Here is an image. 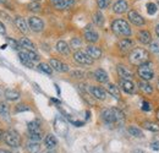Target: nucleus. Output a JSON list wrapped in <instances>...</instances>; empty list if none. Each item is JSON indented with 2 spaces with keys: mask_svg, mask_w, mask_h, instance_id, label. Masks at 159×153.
<instances>
[{
  "mask_svg": "<svg viewBox=\"0 0 159 153\" xmlns=\"http://www.w3.org/2000/svg\"><path fill=\"white\" fill-rule=\"evenodd\" d=\"M151 148H152L153 151H159V142H153V143L151 145Z\"/></svg>",
  "mask_w": 159,
  "mask_h": 153,
  "instance_id": "de8ad7c7",
  "label": "nucleus"
},
{
  "mask_svg": "<svg viewBox=\"0 0 159 153\" xmlns=\"http://www.w3.org/2000/svg\"><path fill=\"white\" fill-rule=\"evenodd\" d=\"M134 153H146V152H144V151H142V150H136Z\"/></svg>",
  "mask_w": 159,
  "mask_h": 153,
  "instance_id": "5fc2aeb1",
  "label": "nucleus"
},
{
  "mask_svg": "<svg viewBox=\"0 0 159 153\" xmlns=\"http://www.w3.org/2000/svg\"><path fill=\"white\" fill-rule=\"evenodd\" d=\"M28 27L33 31V32H40L43 31L44 28V22L42 21V19L39 17H36V16H32L28 20Z\"/></svg>",
  "mask_w": 159,
  "mask_h": 153,
  "instance_id": "6e6552de",
  "label": "nucleus"
},
{
  "mask_svg": "<svg viewBox=\"0 0 159 153\" xmlns=\"http://www.w3.org/2000/svg\"><path fill=\"white\" fill-rule=\"evenodd\" d=\"M93 22H94L97 26H102V25L104 23V16H103V14L99 12V11L94 12V14H93Z\"/></svg>",
  "mask_w": 159,
  "mask_h": 153,
  "instance_id": "f704fd0d",
  "label": "nucleus"
},
{
  "mask_svg": "<svg viewBox=\"0 0 159 153\" xmlns=\"http://www.w3.org/2000/svg\"><path fill=\"white\" fill-rule=\"evenodd\" d=\"M5 1H6V0H0V2H5Z\"/></svg>",
  "mask_w": 159,
  "mask_h": 153,
  "instance_id": "13d9d810",
  "label": "nucleus"
},
{
  "mask_svg": "<svg viewBox=\"0 0 159 153\" xmlns=\"http://www.w3.org/2000/svg\"><path fill=\"white\" fill-rule=\"evenodd\" d=\"M54 130L57 131L58 135L66 136L67 131H69V125H67V123H66L62 118L58 116V118H55V120H54Z\"/></svg>",
  "mask_w": 159,
  "mask_h": 153,
  "instance_id": "39448f33",
  "label": "nucleus"
},
{
  "mask_svg": "<svg viewBox=\"0 0 159 153\" xmlns=\"http://www.w3.org/2000/svg\"><path fill=\"white\" fill-rule=\"evenodd\" d=\"M89 92L92 97H94L96 99H99V100H104L107 98V92L104 88L102 87H97V86H92L89 87Z\"/></svg>",
  "mask_w": 159,
  "mask_h": 153,
  "instance_id": "f8f14e48",
  "label": "nucleus"
},
{
  "mask_svg": "<svg viewBox=\"0 0 159 153\" xmlns=\"http://www.w3.org/2000/svg\"><path fill=\"white\" fill-rule=\"evenodd\" d=\"M107 91L109 92L110 96H113L115 99H120V91L116 85H114V83H108V85H107Z\"/></svg>",
  "mask_w": 159,
  "mask_h": 153,
  "instance_id": "bb28decb",
  "label": "nucleus"
},
{
  "mask_svg": "<svg viewBox=\"0 0 159 153\" xmlns=\"http://www.w3.org/2000/svg\"><path fill=\"white\" fill-rule=\"evenodd\" d=\"M83 36H84V39L87 42H89V43H96L99 39V35L96 32V30L92 27V25L86 26L84 32H83Z\"/></svg>",
  "mask_w": 159,
  "mask_h": 153,
  "instance_id": "0eeeda50",
  "label": "nucleus"
},
{
  "mask_svg": "<svg viewBox=\"0 0 159 153\" xmlns=\"http://www.w3.org/2000/svg\"><path fill=\"white\" fill-rule=\"evenodd\" d=\"M34 1H40V0H34Z\"/></svg>",
  "mask_w": 159,
  "mask_h": 153,
  "instance_id": "052dcab7",
  "label": "nucleus"
},
{
  "mask_svg": "<svg viewBox=\"0 0 159 153\" xmlns=\"http://www.w3.org/2000/svg\"><path fill=\"white\" fill-rule=\"evenodd\" d=\"M4 135H5V131L0 129V141H4Z\"/></svg>",
  "mask_w": 159,
  "mask_h": 153,
  "instance_id": "8fccbe9b",
  "label": "nucleus"
},
{
  "mask_svg": "<svg viewBox=\"0 0 159 153\" xmlns=\"http://www.w3.org/2000/svg\"><path fill=\"white\" fill-rule=\"evenodd\" d=\"M10 115V108L5 103H0V116L1 118H9Z\"/></svg>",
  "mask_w": 159,
  "mask_h": 153,
  "instance_id": "72a5a7b5",
  "label": "nucleus"
},
{
  "mask_svg": "<svg viewBox=\"0 0 159 153\" xmlns=\"http://www.w3.org/2000/svg\"><path fill=\"white\" fill-rule=\"evenodd\" d=\"M142 109H143L144 112H149V110L152 109V107H151V103H149V102H146V100H143V102H142Z\"/></svg>",
  "mask_w": 159,
  "mask_h": 153,
  "instance_id": "a18cd8bd",
  "label": "nucleus"
},
{
  "mask_svg": "<svg viewBox=\"0 0 159 153\" xmlns=\"http://www.w3.org/2000/svg\"><path fill=\"white\" fill-rule=\"evenodd\" d=\"M19 44H20V48L25 49V50L36 52V45H34V43H33L32 40H30L27 37H22V38L20 39V42H19Z\"/></svg>",
  "mask_w": 159,
  "mask_h": 153,
  "instance_id": "6ab92c4d",
  "label": "nucleus"
},
{
  "mask_svg": "<svg viewBox=\"0 0 159 153\" xmlns=\"http://www.w3.org/2000/svg\"><path fill=\"white\" fill-rule=\"evenodd\" d=\"M156 33H157V36L159 37V25H157V27H156Z\"/></svg>",
  "mask_w": 159,
  "mask_h": 153,
  "instance_id": "603ef678",
  "label": "nucleus"
},
{
  "mask_svg": "<svg viewBox=\"0 0 159 153\" xmlns=\"http://www.w3.org/2000/svg\"><path fill=\"white\" fill-rule=\"evenodd\" d=\"M86 53H87L88 57L92 58L93 60H94V59H99V58L102 57V49L98 48V47H96V45H89V47H87Z\"/></svg>",
  "mask_w": 159,
  "mask_h": 153,
  "instance_id": "aec40b11",
  "label": "nucleus"
},
{
  "mask_svg": "<svg viewBox=\"0 0 159 153\" xmlns=\"http://www.w3.org/2000/svg\"><path fill=\"white\" fill-rule=\"evenodd\" d=\"M94 78H96L98 82H100V83H107L108 80H109V76H108V74H107L105 70H103V69H97V70L94 71Z\"/></svg>",
  "mask_w": 159,
  "mask_h": 153,
  "instance_id": "5701e85b",
  "label": "nucleus"
},
{
  "mask_svg": "<svg viewBox=\"0 0 159 153\" xmlns=\"http://www.w3.org/2000/svg\"><path fill=\"white\" fill-rule=\"evenodd\" d=\"M110 1L111 0H97V5L100 10H104L110 5Z\"/></svg>",
  "mask_w": 159,
  "mask_h": 153,
  "instance_id": "a19ab883",
  "label": "nucleus"
},
{
  "mask_svg": "<svg viewBox=\"0 0 159 153\" xmlns=\"http://www.w3.org/2000/svg\"><path fill=\"white\" fill-rule=\"evenodd\" d=\"M157 4H158V7H159V0H157Z\"/></svg>",
  "mask_w": 159,
  "mask_h": 153,
  "instance_id": "bf43d9fd",
  "label": "nucleus"
},
{
  "mask_svg": "<svg viewBox=\"0 0 159 153\" xmlns=\"http://www.w3.org/2000/svg\"><path fill=\"white\" fill-rule=\"evenodd\" d=\"M143 128L146 130H149V131H153V132H157L159 131V125L153 123V121H144L143 123Z\"/></svg>",
  "mask_w": 159,
  "mask_h": 153,
  "instance_id": "2f4dec72",
  "label": "nucleus"
},
{
  "mask_svg": "<svg viewBox=\"0 0 159 153\" xmlns=\"http://www.w3.org/2000/svg\"><path fill=\"white\" fill-rule=\"evenodd\" d=\"M120 87L125 93H129V95H132L136 91V86L131 80H120Z\"/></svg>",
  "mask_w": 159,
  "mask_h": 153,
  "instance_id": "9d476101",
  "label": "nucleus"
},
{
  "mask_svg": "<svg viewBox=\"0 0 159 153\" xmlns=\"http://www.w3.org/2000/svg\"><path fill=\"white\" fill-rule=\"evenodd\" d=\"M0 153H11V152L7 151V150H0Z\"/></svg>",
  "mask_w": 159,
  "mask_h": 153,
  "instance_id": "864d4df0",
  "label": "nucleus"
},
{
  "mask_svg": "<svg viewBox=\"0 0 159 153\" xmlns=\"http://www.w3.org/2000/svg\"><path fill=\"white\" fill-rule=\"evenodd\" d=\"M139 90H141L143 93H146V95H152V93H153V87H152V85H149L147 81H141L139 83Z\"/></svg>",
  "mask_w": 159,
  "mask_h": 153,
  "instance_id": "cd10ccee",
  "label": "nucleus"
},
{
  "mask_svg": "<svg viewBox=\"0 0 159 153\" xmlns=\"http://www.w3.org/2000/svg\"><path fill=\"white\" fill-rule=\"evenodd\" d=\"M4 96H5L6 99H9V100H17L20 98L21 95L20 92L17 90H15V88H7V90H5Z\"/></svg>",
  "mask_w": 159,
  "mask_h": 153,
  "instance_id": "b1692460",
  "label": "nucleus"
},
{
  "mask_svg": "<svg viewBox=\"0 0 159 153\" xmlns=\"http://www.w3.org/2000/svg\"><path fill=\"white\" fill-rule=\"evenodd\" d=\"M40 4L38 1H33V2H30L28 4V10L30 11H33V12H39L40 11Z\"/></svg>",
  "mask_w": 159,
  "mask_h": 153,
  "instance_id": "4c0bfd02",
  "label": "nucleus"
},
{
  "mask_svg": "<svg viewBox=\"0 0 159 153\" xmlns=\"http://www.w3.org/2000/svg\"><path fill=\"white\" fill-rule=\"evenodd\" d=\"M139 40L142 44H151L152 43V36L149 33V31H146V30H142L139 32Z\"/></svg>",
  "mask_w": 159,
  "mask_h": 153,
  "instance_id": "4be33fe9",
  "label": "nucleus"
},
{
  "mask_svg": "<svg viewBox=\"0 0 159 153\" xmlns=\"http://www.w3.org/2000/svg\"><path fill=\"white\" fill-rule=\"evenodd\" d=\"M30 110V108L26 105V104H19L17 107H16V112L17 113H20V112H28Z\"/></svg>",
  "mask_w": 159,
  "mask_h": 153,
  "instance_id": "c03bdc74",
  "label": "nucleus"
},
{
  "mask_svg": "<svg viewBox=\"0 0 159 153\" xmlns=\"http://www.w3.org/2000/svg\"><path fill=\"white\" fill-rule=\"evenodd\" d=\"M70 47L71 48H74V49H79L82 47V40L77 37H74V38L71 39V43H70Z\"/></svg>",
  "mask_w": 159,
  "mask_h": 153,
  "instance_id": "58836bf2",
  "label": "nucleus"
},
{
  "mask_svg": "<svg viewBox=\"0 0 159 153\" xmlns=\"http://www.w3.org/2000/svg\"><path fill=\"white\" fill-rule=\"evenodd\" d=\"M151 50H152L153 53H157V54H159V44L157 43V42L151 43Z\"/></svg>",
  "mask_w": 159,
  "mask_h": 153,
  "instance_id": "49530a36",
  "label": "nucleus"
},
{
  "mask_svg": "<svg viewBox=\"0 0 159 153\" xmlns=\"http://www.w3.org/2000/svg\"><path fill=\"white\" fill-rule=\"evenodd\" d=\"M158 90H159V82H158Z\"/></svg>",
  "mask_w": 159,
  "mask_h": 153,
  "instance_id": "680f3d73",
  "label": "nucleus"
},
{
  "mask_svg": "<svg viewBox=\"0 0 159 153\" xmlns=\"http://www.w3.org/2000/svg\"><path fill=\"white\" fill-rule=\"evenodd\" d=\"M116 71H118V75L121 77V80H131L134 77L132 71L130 69H127L125 65H118Z\"/></svg>",
  "mask_w": 159,
  "mask_h": 153,
  "instance_id": "4468645a",
  "label": "nucleus"
},
{
  "mask_svg": "<svg viewBox=\"0 0 159 153\" xmlns=\"http://www.w3.org/2000/svg\"><path fill=\"white\" fill-rule=\"evenodd\" d=\"M43 153H54V152H52V151H49V150H48V151H45V152H43Z\"/></svg>",
  "mask_w": 159,
  "mask_h": 153,
  "instance_id": "4d7b16f0",
  "label": "nucleus"
},
{
  "mask_svg": "<svg viewBox=\"0 0 159 153\" xmlns=\"http://www.w3.org/2000/svg\"><path fill=\"white\" fill-rule=\"evenodd\" d=\"M118 1H119V0H118Z\"/></svg>",
  "mask_w": 159,
  "mask_h": 153,
  "instance_id": "e2e57ef3",
  "label": "nucleus"
},
{
  "mask_svg": "<svg viewBox=\"0 0 159 153\" xmlns=\"http://www.w3.org/2000/svg\"><path fill=\"white\" fill-rule=\"evenodd\" d=\"M137 74L142 78V81H149V80H152L154 77V71H153L152 64L151 63H144V64L139 65V70H137Z\"/></svg>",
  "mask_w": 159,
  "mask_h": 153,
  "instance_id": "20e7f679",
  "label": "nucleus"
},
{
  "mask_svg": "<svg viewBox=\"0 0 159 153\" xmlns=\"http://www.w3.org/2000/svg\"><path fill=\"white\" fill-rule=\"evenodd\" d=\"M66 1L69 2V5H70V6H72V5L75 4V1H76V0H66Z\"/></svg>",
  "mask_w": 159,
  "mask_h": 153,
  "instance_id": "3c124183",
  "label": "nucleus"
},
{
  "mask_svg": "<svg viewBox=\"0 0 159 153\" xmlns=\"http://www.w3.org/2000/svg\"><path fill=\"white\" fill-rule=\"evenodd\" d=\"M27 130H28V134L30 135L43 134L42 128H40V123L38 121V120L30 121V123H28V125H27Z\"/></svg>",
  "mask_w": 159,
  "mask_h": 153,
  "instance_id": "2eb2a0df",
  "label": "nucleus"
},
{
  "mask_svg": "<svg viewBox=\"0 0 159 153\" xmlns=\"http://www.w3.org/2000/svg\"><path fill=\"white\" fill-rule=\"evenodd\" d=\"M157 10H158V6L154 2H148L147 4V12L149 15H154L157 12Z\"/></svg>",
  "mask_w": 159,
  "mask_h": 153,
  "instance_id": "ea45409f",
  "label": "nucleus"
},
{
  "mask_svg": "<svg viewBox=\"0 0 159 153\" xmlns=\"http://www.w3.org/2000/svg\"><path fill=\"white\" fill-rule=\"evenodd\" d=\"M50 4L57 10H66V9H70L71 7L66 0H50Z\"/></svg>",
  "mask_w": 159,
  "mask_h": 153,
  "instance_id": "a878e982",
  "label": "nucleus"
},
{
  "mask_svg": "<svg viewBox=\"0 0 159 153\" xmlns=\"http://www.w3.org/2000/svg\"><path fill=\"white\" fill-rule=\"evenodd\" d=\"M19 58H20V61L25 65V66H27V67H30V69H33V64H34V63H32V61L26 57L21 50L19 52Z\"/></svg>",
  "mask_w": 159,
  "mask_h": 153,
  "instance_id": "c756f323",
  "label": "nucleus"
},
{
  "mask_svg": "<svg viewBox=\"0 0 159 153\" xmlns=\"http://www.w3.org/2000/svg\"><path fill=\"white\" fill-rule=\"evenodd\" d=\"M21 52H22L26 57L28 58L32 63H36V61H38V60H39V55H38L36 52H30V50H25V49H22Z\"/></svg>",
  "mask_w": 159,
  "mask_h": 153,
  "instance_id": "473e14b6",
  "label": "nucleus"
},
{
  "mask_svg": "<svg viewBox=\"0 0 159 153\" xmlns=\"http://www.w3.org/2000/svg\"><path fill=\"white\" fill-rule=\"evenodd\" d=\"M74 59H75V61H77L81 65H92L94 63V60L88 57L87 53L83 52V50H77L74 54Z\"/></svg>",
  "mask_w": 159,
  "mask_h": 153,
  "instance_id": "423d86ee",
  "label": "nucleus"
},
{
  "mask_svg": "<svg viewBox=\"0 0 159 153\" xmlns=\"http://www.w3.org/2000/svg\"><path fill=\"white\" fill-rule=\"evenodd\" d=\"M5 32H6V28H5L4 23L0 22V35H5Z\"/></svg>",
  "mask_w": 159,
  "mask_h": 153,
  "instance_id": "09e8293b",
  "label": "nucleus"
},
{
  "mask_svg": "<svg viewBox=\"0 0 159 153\" xmlns=\"http://www.w3.org/2000/svg\"><path fill=\"white\" fill-rule=\"evenodd\" d=\"M40 150L39 147V142H34V141H31L27 143V151L30 153H38Z\"/></svg>",
  "mask_w": 159,
  "mask_h": 153,
  "instance_id": "c85d7f7f",
  "label": "nucleus"
},
{
  "mask_svg": "<svg viewBox=\"0 0 159 153\" xmlns=\"http://www.w3.org/2000/svg\"><path fill=\"white\" fill-rule=\"evenodd\" d=\"M57 50L62 55H69L70 54V45L65 40H59L57 43Z\"/></svg>",
  "mask_w": 159,
  "mask_h": 153,
  "instance_id": "393cba45",
  "label": "nucleus"
},
{
  "mask_svg": "<svg viewBox=\"0 0 159 153\" xmlns=\"http://www.w3.org/2000/svg\"><path fill=\"white\" fill-rule=\"evenodd\" d=\"M15 25H16V27L20 30L22 33H28V31H30V27H28V23H27V21L23 19L22 16H16L15 17Z\"/></svg>",
  "mask_w": 159,
  "mask_h": 153,
  "instance_id": "dca6fc26",
  "label": "nucleus"
},
{
  "mask_svg": "<svg viewBox=\"0 0 159 153\" xmlns=\"http://www.w3.org/2000/svg\"><path fill=\"white\" fill-rule=\"evenodd\" d=\"M129 134L132 135L134 137H137V138L143 137V132L139 130V128H136V126H130L129 128Z\"/></svg>",
  "mask_w": 159,
  "mask_h": 153,
  "instance_id": "c9c22d12",
  "label": "nucleus"
},
{
  "mask_svg": "<svg viewBox=\"0 0 159 153\" xmlns=\"http://www.w3.org/2000/svg\"><path fill=\"white\" fill-rule=\"evenodd\" d=\"M44 146H45L47 150H49V151L54 150V148L58 146V140H57V137L52 134L47 135L45 138H44Z\"/></svg>",
  "mask_w": 159,
  "mask_h": 153,
  "instance_id": "f3484780",
  "label": "nucleus"
},
{
  "mask_svg": "<svg viewBox=\"0 0 159 153\" xmlns=\"http://www.w3.org/2000/svg\"><path fill=\"white\" fill-rule=\"evenodd\" d=\"M113 10H114V12H116V14H124V12H126V11L129 10V4H127L125 0H119V1H116V2L114 4Z\"/></svg>",
  "mask_w": 159,
  "mask_h": 153,
  "instance_id": "412c9836",
  "label": "nucleus"
},
{
  "mask_svg": "<svg viewBox=\"0 0 159 153\" xmlns=\"http://www.w3.org/2000/svg\"><path fill=\"white\" fill-rule=\"evenodd\" d=\"M113 109V113H114V116H115V123L116 124H121V123H124V120H125V115L124 113L118 109V108H111Z\"/></svg>",
  "mask_w": 159,
  "mask_h": 153,
  "instance_id": "7c9ffc66",
  "label": "nucleus"
},
{
  "mask_svg": "<svg viewBox=\"0 0 159 153\" xmlns=\"http://www.w3.org/2000/svg\"><path fill=\"white\" fill-rule=\"evenodd\" d=\"M111 30L116 36H122V37H129L131 36V27L125 20H114L111 23Z\"/></svg>",
  "mask_w": 159,
  "mask_h": 153,
  "instance_id": "f03ea898",
  "label": "nucleus"
},
{
  "mask_svg": "<svg viewBox=\"0 0 159 153\" xmlns=\"http://www.w3.org/2000/svg\"><path fill=\"white\" fill-rule=\"evenodd\" d=\"M157 119H158V120H159V109H158V110H157Z\"/></svg>",
  "mask_w": 159,
  "mask_h": 153,
  "instance_id": "6e6d98bb",
  "label": "nucleus"
},
{
  "mask_svg": "<svg viewBox=\"0 0 159 153\" xmlns=\"http://www.w3.org/2000/svg\"><path fill=\"white\" fill-rule=\"evenodd\" d=\"M127 17H129V21H130L131 23H134V25H136V26H143V25H144V19L139 15L137 11H135V10L129 11Z\"/></svg>",
  "mask_w": 159,
  "mask_h": 153,
  "instance_id": "9b49d317",
  "label": "nucleus"
},
{
  "mask_svg": "<svg viewBox=\"0 0 159 153\" xmlns=\"http://www.w3.org/2000/svg\"><path fill=\"white\" fill-rule=\"evenodd\" d=\"M134 45H135L134 40H131V39L129 38L121 39L119 43H118V47H119V49L122 53H127V52L132 50L134 49Z\"/></svg>",
  "mask_w": 159,
  "mask_h": 153,
  "instance_id": "ddd939ff",
  "label": "nucleus"
},
{
  "mask_svg": "<svg viewBox=\"0 0 159 153\" xmlns=\"http://www.w3.org/2000/svg\"><path fill=\"white\" fill-rule=\"evenodd\" d=\"M38 67H39V70L42 71V72H44V74H47V75H52V72H53V69L50 67V65H49V64L40 63Z\"/></svg>",
  "mask_w": 159,
  "mask_h": 153,
  "instance_id": "e433bc0d",
  "label": "nucleus"
},
{
  "mask_svg": "<svg viewBox=\"0 0 159 153\" xmlns=\"http://www.w3.org/2000/svg\"><path fill=\"white\" fill-rule=\"evenodd\" d=\"M7 42L10 43V45H11L12 49H15V50H20V44H19V42H16V40H14V39H11V38L7 39Z\"/></svg>",
  "mask_w": 159,
  "mask_h": 153,
  "instance_id": "37998d69",
  "label": "nucleus"
},
{
  "mask_svg": "<svg viewBox=\"0 0 159 153\" xmlns=\"http://www.w3.org/2000/svg\"><path fill=\"white\" fill-rule=\"evenodd\" d=\"M4 141L6 142V145H9L10 147H14V148H17L21 146V136L17 131L10 129L7 131H5V135H4Z\"/></svg>",
  "mask_w": 159,
  "mask_h": 153,
  "instance_id": "7ed1b4c3",
  "label": "nucleus"
},
{
  "mask_svg": "<svg viewBox=\"0 0 159 153\" xmlns=\"http://www.w3.org/2000/svg\"><path fill=\"white\" fill-rule=\"evenodd\" d=\"M71 76L75 77V78H83V77L86 76V72L82 71V70H74L71 72Z\"/></svg>",
  "mask_w": 159,
  "mask_h": 153,
  "instance_id": "79ce46f5",
  "label": "nucleus"
},
{
  "mask_svg": "<svg viewBox=\"0 0 159 153\" xmlns=\"http://www.w3.org/2000/svg\"><path fill=\"white\" fill-rule=\"evenodd\" d=\"M49 65H50L52 69H54L58 72H67L69 71V65L62 63V61H60L58 59H50Z\"/></svg>",
  "mask_w": 159,
  "mask_h": 153,
  "instance_id": "1a4fd4ad",
  "label": "nucleus"
},
{
  "mask_svg": "<svg viewBox=\"0 0 159 153\" xmlns=\"http://www.w3.org/2000/svg\"><path fill=\"white\" fill-rule=\"evenodd\" d=\"M102 119L105 124H116L115 123V116H114V113H113V109H104L102 112Z\"/></svg>",
  "mask_w": 159,
  "mask_h": 153,
  "instance_id": "a211bd4d",
  "label": "nucleus"
},
{
  "mask_svg": "<svg viewBox=\"0 0 159 153\" xmlns=\"http://www.w3.org/2000/svg\"><path fill=\"white\" fill-rule=\"evenodd\" d=\"M129 60L132 65H142L144 63H148L149 60V53L143 49V48H134L131 52H130V55H129Z\"/></svg>",
  "mask_w": 159,
  "mask_h": 153,
  "instance_id": "f257e3e1",
  "label": "nucleus"
}]
</instances>
